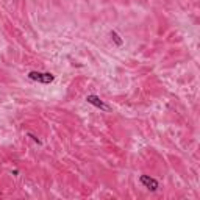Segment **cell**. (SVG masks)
<instances>
[{
	"label": "cell",
	"mask_w": 200,
	"mask_h": 200,
	"mask_svg": "<svg viewBox=\"0 0 200 200\" xmlns=\"http://www.w3.org/2000/svg\"><path fill=\"white\" fill-rule=\"evenodd\" d=\"M28 77L31 80H36V81H41V83H52L53 81V75L49 74V72H30Z\"/></svg>",
	"instance_id": "cell-1"
},
{
	"label": "cell",
	"mask_w": 200,
	"mask_h": 200,
	"mask_svg": "<svg viewBox=\"0 0 200 200\" xmlns=\"http://www.w3.org/2000/svg\"><path fill=\"white\" fill-rule=\"evenodd\" d=\"M86 100H88L91 105H94V107H97V108H100V110H103V111H108V110H110V107L105 105L102 100H100L98 97H95V95H88Z\"/></svg>",
	"instance_id": "cell-2"
},
{
	"label": "cell",
	"mask_w": 200,
	"mask_h": 200,
	"mask_svg": "<svg viewBox=\"0 0 200 200\" xmlns=\"http://www.w3.org/2000/svg\"><path fill=\"white\" fill-rule=\"evenodd\" d=\"M141 183H142L147 189H152V191H155V189L158 188V181H155V180L150 178L149 175H142V177H141Z\"/></svg>",
	"instance_id": "cell-3"
},
{
	"label": "cell",
	"mask_w": 200,
	"mask_h": 200,
	"mask_svg": "<svg viewBox=\"0 0 200 200\" xmlns=\"http://www.w3.org/2000/svg\"><path fill=\"white\" fill-rule=\"evenodd\" d=\"M110 35H111V38H113V41H114V42H116L117 45H122V42H124V41L121 39V36H119V35H117L116 31H111Z\"/></svg>",
	"instance_id": "cell-4"
}]
</instances>
